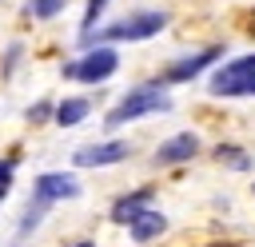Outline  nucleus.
<instances>
[{"mask_svg": "<svg viewBox=\"0 0 255 247\" xmlns=\"http://www.w3.org/2000/svg\"><path fill=\"white\" fill-rule=\"evenodd\" d=\"M12 183H16V159H12V155H4V159H0V199H8Z\"/></svg>", "mask_w": 255, "mask_h": 247, "instance_id": "obj_15", "label": "nucleus"}, {"mask_svg": "<svg viewBox=\"0 0 255 247\" xmlns=\"http://www.w3.org/2000/svg\"><path fill=\"white\" fill-rule=\"evenodd\" d=\"M151 199H155V191L151 187H135V191H124L116 203H112V223H120V227H128L135 215H143L147 207H151Z\"/></svg>", "mask_w": 255, "mask_h": 247, "instance_id": "obj_9", "label": "nucleus"}, {"mask_svg": "<svg viewBox=\"0 0 255 247\" xmlns=\"http://www.w3.org/2000/svg\"><path fill=\"white\" fill-rule=\"evenodd\" d=\"M68 8V0H28V16L32 20H56Z\"/></svg>", "mask_w": 255, "mask_h": 247, "instance_id": "obj_14", "label": "nucleus"}, {"mask_svg": "<svg viewBox=\"0 0 255 247\" xmlns=\"http://www.w3.org/2000/svg\"><path fill=\"white\" fill-rule=\"evenodd\" d=\"M60 72H64V80H76V84L96 88V84H108L120 72V52L112 44H92V48H84L80 60H68Z\"/></svg>", "mask_w": 255, "mask_h": 247, "instance_id": "obj_4", "label": "nucleus"}, {"mask_svg": "<svg viewBox=\"0 0 255 247\" xmlns=\"http://www.w3.org/2000/svg\"><path fill=\"white\" fill-rule=\"evenodd\" d=\"M88 112H92V104H88L84 96H68V100H60V104H56L52 120H56L60 127H76V124H84V120H88Z\"/></svg>", "mask_w": 255, "mask_h": 247, "instance_id": "obj_11", "label": "nucleus"}, {"mask_svg": "<svg viewBox=\"0 0 255 247\" xmlns=\"http://www.w3.org/2000/svg\"><path fill=\"white\" fill-rule=\"evenodd\" d=\"M52 112H56V104H52V100H40L36 108H28V120H32V124H44Z\"/></svg>", "mask_w": 255, "mask_h": 247, "instance_id": "obj_16", "label": "nucleus"}, {"mask_svg": "<svg viewBox=\"0 0 255 247\" xmlns=\"http://www.w3.org/2000/svg\"><path fill=\"white\" fill-rule=\"evenodd\" d=\"M223 167H231V171H251V155L239 147V143H215V151H211Z\"/></svg>", "mask_w": 255, "mask_h": 247, "instance_id": "obj_12", "label": "nucleus"}, {"mask_svg": "<svg viewBox=\"0 0 255 247\" xmlns=\"http://www.w3.org/2000/svg\"><path fill=\"white\" fill-rule=\"evenodd\" d=\"M68 247H96L92 239H80V243H68Z\"/></svg>", "mask_w": 255, "mask_h": 247, "instance_id": "obj_17", "label": "nucleus"}, {"mask_svg": "<svg viewBox=\"0 0 255 247\" xmlns=\"http://www.w3.org/2000/svg\"><path fill=\"white\" fill-rule=\"evenodd\" d=\"M223 44H207V48H199V52H187V56H179V60H171L167 68H163V88L167 84H191L195 76H203V72H211L215 64H223Z\"/></svg>", "mask_w": 255, "mask_h": 247, "instance_id": "obj_5", "label": "nucleus"}, {"mask_svg": "<svg viewBox=\"0 0 255 247\" xmlns=\"http://www.w3.org/2000/svg\"><path fill=\"white\" fill-rule=\"evenodd\" d=\"M108 4H112V0H88V4H84V16H80V40L96 32V20L108 12Z\"/></svg>", "mask_w": 255, "mask_h": 247, "instance_id": "obj_13", "label": "nucleus"}, {"mask_svg": "<svg viewBox=\"0 0 255 247\" xmlns=\"http://www.w3.org/2000/svg\"><path fill=\"white\" fill-rule=\"evenodd\" d=\"M207 92L215 100H255V52L215 64L207 76Z\"/></svg>", "mask_w": 255, "mask_h": 247, "instance_id": "obj_3", "label": "nucleus"}, {"mask_svg": "<svg viewBox=\"0 0 255 247\" xmlns=\"http://www.w3.org/2000/svg\"><path fill=\"white\" fill-rule=\"evenodd\" d=\"M175 104H171V96H167V88L155 80V84H135V88H128L120 100H116V108L104 116V127L108 131H116V127H124V124H135V120H143V116H163V112H171Z\"/></svg>", "mask_w": 255, "mask_h": 247, "instance_id": "obj_2", "label": "nucleus"}, {"mask_svg": "<svg viewBox=\"0 0 255 247\" xmlns=\"http://www.w3.org/2000/svg\"><path fill=\"white\" fill-rule=\"evenodd\" d=\"M167 24H171L167 8H131V12L116 16V20H108L104 28H96L92 36H84L80 44L84 48H92V44H112V48L116 44H143V40L159 36Z\"/></svg>", "mask_w": 255, "mask_h": 247, "instance_id": "obj_1", "label": "nucleus"}, {"mask_svg": "<svg viewBox=\"0 0 255 247\" xmlns=\"http://www.w3.org/2000/svg\"><path fill=\"white\" fill-rule=\"evenodd\" d=\"M163 231H167V215L155 211V207H147L143 215H135V219L128 223V235H131V243H139V247H143V243H155Z\"/></svg>", "mask_w": 255, "mask_h": 247, "instance_id": "obj_10", "label": "nucleus"}, {"mask_svg": "<svg viewBox=\"0 0 255 247\" xmlns=\"http://www.w3.org/2000/svg\"><path fill=\"white\" fill-rule=\"evenodd\" d=\"M131 155V143L128 139H92V143H84V147H76L72 151V167H116V163H124Z\"/></svg>", "mask_w": 255, "mask_h": 247, "instance_id": "obj_6", "label": "nucleus"}, {"mask_svg": "<svg viewBox=\"0 0 255 247\" xmlns=\"http://www.w3.org/2000/svg\"><path fill=\"white\" fill-rule=\"evenodd\" d=\"M64 199H80V179L72 171H40L32 179V203L56 207Z\"/></svg>", "mask_w": 255, "mask_h": 247, "instance_id": "obj_7", "label": "nucleus"}, {"mask_svg": "<svg viewBox=\"0 0 255 247\" xmlns=\"http://www.w3.org/2000/svg\"><path fill=\"white\" fill-rule=\"evenodd\" d=\"M199 151H203L199 131H171V135L151 151V163H155V167H175V163H191Z\"/></svg>", "mask_w": 255, "mask_h": 247, "instance_id": "obj_8", "label": "nucleus"}]
</instances>
